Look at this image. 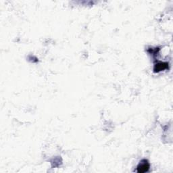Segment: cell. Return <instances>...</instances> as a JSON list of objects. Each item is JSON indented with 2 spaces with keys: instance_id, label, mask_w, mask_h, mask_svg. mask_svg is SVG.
<instances>
[{
  "instance_id": "cell-1",
  "label": "cell",
  "mask_w": 173,
  "mask_h": 173,
  "mask_svg": "<svg viewBox=\"0 0 173 173\" xmlns=\"http://www.w3.org/2000/svg\"><path fill=\"white\" fill-rule=\"evenodd\" d=\"M150 168V164L147 162V161L144 160L142 161L141 163L139 164L137 166V171L138 172H145L149 171Z\"/></svg>"
},
{
  "instance_id": "cell-2",
  "label": "cell",
  "mask_w": 173,
  "mask_h": 173,
  "mask_svg": "<svg viewBox=\"0 0 173 173\" xmlns=\"http://www.w3.org/2000/svg\"><path fill=\"white\" fill-rule=\"evenodd\" d=\"M168 67V64L167 62H159L156 64L153 68V70L156 73L160 72V71H163Z\"/></svg>"
}]
</instances>
